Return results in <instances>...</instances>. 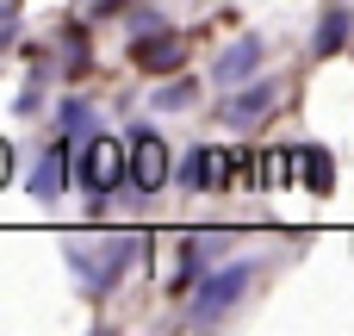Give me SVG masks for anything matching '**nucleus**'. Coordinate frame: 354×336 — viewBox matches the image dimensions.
<instances>
[{"mask_svg":"<svg viewBox=\"0 0 354 336\" xmlns=\"http://www.w3.org/2000/svg\"><path fill=\"white\" fill-rule=\"evenodd\" d=\"M137 256H149V231H124V237H100V243L68 237V268H75V281H81L93 299H106V293L137 268Z\"/></svg>","mask_w":354,"mask_h":336,"instance_id":"nucleus-1","label":"nucleus"},{"mask_svg":"<svg viewBox=\"0 0 354 336\" xmlns=\"http://www.w3.org/2000/svg\"><path fill=\"white\" fill-rule=\"evenodd\" d=\"M75 162H81V187H87L93 212H100V206L131 181V143H112L106 131H93V137H87V150H81Z\"/></svg>","mask_w":354,"mask_h":336,"instance_id":"nucleus-2","label":"nucleus"},{"mask_svg":"<svg viewBox=\"0 0 354 336\" xmlns=\"http://www.w3.org/2000/svg\"><path fill=\"white\" fill-rule=\"evenodd\" d=\"M249 281H255V262H249V256L230 262V268H218V274H205V281L193 287V312H187V318H193V324H218V318L249 293Z\"/></svg>","mask_w":354,"mask_h":336,"instance_id":"nucleus-3","label":"nucleus"},{"mask_svg":"<svg viewBox=\"0 0 354 336\" xmlns=\"http://www.w3.org/2000/svg\"><path fill=\"white\" fill-rule=\"evenodd\" d=\"M68 137H56V143H44L37 156H31V168H25V193L37 200V206H56L62 193H68Z\"/></svg>","mask_w":354,"mask_h":336,"instance_id":"nucleus-4","label":"nucleus"},{"mask_svg":"<svg viewBox=\"0 0 354 336\" xmlns=\"http://www.w3.org/2000/svg\"><path fill=\"white\" fill-rule=\"evenodd\" d=\"M131 187H143V193H156L162 181H168V150H162V137L149 131V125H131Z\"/></svg>","mask_w":354,"mask_h":336,"instance_id":"nucleus-5","label":"nucleus"},{"mask_svg":"<svg viewBox=\"0 0 354 336\" xmlns=\"http://www.w3.org/2000/svg\"><path fill=\"white\" fill-rule=\"evenodd\" d=\"M274 100H280V81H255V87H236V94L218 106V118H224L230 131H255V125L274 112Z\"/></svg>","mask_w":354,"mask_h":336,"instance_id":"nucleus-6","label":"nucleus"},{"mask_svg":"<svg viewBox=\"0 0 354 336\" xmlns=\"http://www.w3.org/2000/svg\"><path fill=\"white\" fill-rule=\"evenodd\" d=\"M131 62H137L143 75H174V69L187 62V44H180L174 31H143V37H131Z\"/></svg>","mask_w":354,"mask_h":336,"instance_id":"nucleus-7","label":"nucleus"},{"mask_svg":"<svg viewBox=\"0 0 354 336\" xmlns=\"http://www.w3.org/2000/svg\"><path fill=\"white\" fill-rule=\"evenodd\" d=\"M255 69H261V37H255V31H243V37H236V44H230V50L212 62V81L236 87V81H249Z\"/></svg>","mask_w":354,"mask_h":336,"instance_id":"nucleus-8","label":"nucleus"},{"mask_svg":"<svg viewBox=\"0 0 354 336\" xmlns=\"http://www.w3.org/2000/svg\"><path fill=\"white\" fill-rule=\"evenodd\" d=\"M224 243H230L224 231H187V243H180V287L205 281V274H212V256H218Z\"/></svg>","mask_w":354,"mask_h":336,"instance_id":"nucleus-9","label":"nucleus"},{"mask_svg":"<svg viewBox=\"0 0 354 336\" xmlns=\"http://www.w3.org/2000/svg\"><path fill=\"white\" fill-rule=\"evenodd\" d=\"M354 37V12L348 6H330L324 19H317V37H311V56H336L342 44Z\"/></svg>","mask_w":354,"mask_h":336,"instance_id":"nucleus-10","label":"nucleus"},{"mask_svg":"<svg viewBox=\"0 0 354 336\" xmlns=\"http://www.w3.org/2000/svg\"><path fill=\"white\" fill-rule=\"evenodd\" d=\"M299 175H305L311 193H330V187H336V156H330L324 143H305V150H299Z\"/></svg>","mask_w":354,"mask_h":336,"instance_id":"nucleus-11","label":"nucleus"},{"mask_svg":"<svg viewBox=\"0 0 354 336\" xmlns=\"http://www.w3.org/2000/svg\"><path fill=\"white\" fill-rule=\"evenodd\" d=\"M212 181H218V150H205V143L187 150V156H180V187H187V193H205Z\"/></svg>","mask_w":354,"mask_h":336,"instance_id":"nucleus-12","label":"nucleus"},{"mask_svg":"<svg viewBox=\"0 0 354 336\" xmlns=\"http://www.w3.org/2000/svg\"><path fill=\"white\" fill-rule=\"evenodd\" d=\"M56 118H62V131H68V137H93V131H100V112H93L81 94H68V100L56 106Z\"/></svg>","mask_w":354,"mask_h":336,"instance_id":"nucleus-13","label":"nucleus"},{"mask_svg":"<svg viewBox=\"0 0 354 336\" xmlns=\"http://www.w3.org/2000/svg\"><path fill=\"white\" fill-rule=\"evenodd\" d=\"M193 100H199V81H193V75H174V81L156 87L149 106H156V112H180V106H193Z\"/></svg>","mask_w":354,"mask_h":336,"instance_id":"nucleus-14","label":"nucleus"},{"mask_svg":"<svg viewBox=\"0 0 354 336\" xmlns=\"http://www.w3.org/2000/svg\"><path fill=\"white\" fill-rule=\"evenodd\" d=\"M131 31H137V37H143V31H168V19H162V12H156V6H143V12H137V19H131Z\"/></svg>","mask_w":354,"mask_h":336,"instance_id":"nucleus-15","label":"nucleus"},{"mask_svg":"<svg viewBox=\"0 0 354 336\" xmlns=\"http://www.w3.org/2000/svg\"><path fill=\"white\" fill-rule=\"evenodd\" d=\"M19 31V0H0V44Z\"/></svg>","mask_w":354,"mask_h":336,"instance_id":"nucleus-16","label":"nucleus"},{"mask_svg":"<svg viewBox=\"0 0 354 336\" xmlns=\"http://www.w3.org/2000/svg\"><path fill=\"white\" fill-rule=\"evenodd\" d=\"M68 69H87V37L68 31Z\"/></svg>","mask_w":354,"mask_h":336,"instance_id":"nucleus-17","label":"nucleus"},{"mask_svg":"<svg viewBox=\"0 0 354 336\" xmlns=\"http://www.w3.org/2000/svg\"><path fill=\"white\" fill-rule=\"evenodd\" d=\"M118 6H124V0H93L87 12H93V19H106V12H118Z\"/></svg>","mask_w":354,"mask_h":336,"instance_id":"nucleus-18","label":"nucleus"},{"mask_svg":"<svg viewBox=\"0 0 354 336\" xmlns=\"http://www.w3.org/2000/svg\"><path fill=\"white\" fill-rule=\"evenodd\" d=\"M6 181H12V150L0 143V187H6Z\"/></svg>","mask_w":354,"mask_h":336,"instance_id":"nucleus-19","label":"nucleus"}]
</instances>
